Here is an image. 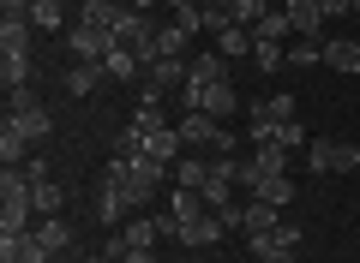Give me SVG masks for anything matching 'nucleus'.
<instances>
[{"label": "nucleus", "mask_w": 360, "mask_h": 263, "mask_svg": "<svg viewBox=\"0 0 360 263\" xmlns=\"http://www.w3.org/2000/svg\"><path fill=\"white\" fill-rule=\"evenodd\" d=\"M6 120H13L18 132L30 138V144H37V138H49V132H54V114L42 108V102H37V90H30V84L6 90Z\"/></svg>", "instance_id": "f03ea898"}, {"label": "nucleus", "mask_w": 360, "mask_h": 263, "mask_svg": "<svg viewBox=\"0 0 360 263\" xmlns=\"http://www.w3.org/2000/svg\"><path fill=\"white\" fill-rule=\"evenodd\" d=\"M174 239H180V245H193V251H205V245H217V239H222V222H217V215H198V222L174 227Z\"/></svg>", "instance_id": "4468645a"}, {"label": "nucleus", "mask_w": 360, "mask_h": 263, "mask_svg": "<svg viewBox=\"0 0 360 263\" xmlns=\"http://www.w3.org/2000/svg\"><path fill=\"white\" fill-rule=\"evenodd\" d=\"M324 66H336V72L354 78L360 72V36H324Z\"/></svg>", "instance_id": "9d476101"}, {"label": "nucleus", "mask_w": 360, "mask_h": 263, "mask_svg": "<svg viewBox=\"0 0 360 263\" xmlns=\"http://www.w3.org/2000/svg\"><path fill=\"white\" fill-rule=\"evenodd\" d=\"M229 78V54H217V48H205L193 66H186V84H180V102H186V114L205 102V84H222Z\"/></svg>", "instance_id": "7ed1b4c3"}, {"label": "nucleus", "mask_w": 360, "mask_h": 263, "mask_svg": "<svg viewBox=\"0 0 360 263\" xmlns=\"http://www.w3.org/2000/svg\"><path fill=\"white\" fill-rule=\"evenodd\" d=\"M0 84H6V90L30 84V54H0Z\"/></svg>", "instance_id": "c756f323"}, {"label": "nucleus", "mask_w": 360, "mask_h": 263, "mask_svg": "<svg viewBox=\"0 0 360 263\" xmlns=\"http://www.w3.org/2000/svg\"><path fill=\"white\" fill-rule=\"evenodd\" d=\"M307 168H312V174H354L360 150H354V144H342V138H312L307 144Z\"/></svg>", "instance_id": "20e7f679"}, {"label": "nucleus", "mask_w": 360, "mask_h": 263, "mask_svg": "<svg viewBox=\"0 0 360 263\" xmlns=\"http://www.w3.org/2000/svg\"><path fill=\"white\" fill-rule=\"evenodd\" d=\"M252 114H264V120H276V126H288V120H295V96H288V90H276V96H264V102H252Z\"/></svg>", "instance_id": "cd10ccee"}, {"label": "nucleus", "mask_w": 360, "mask_h": 263, "mask_svg": "<svg viewBox=\"0 0 360 263\" xmlns=\"http://www.w3.org/2000/svg\"><path fill=\"white\" fill-rule=\"evenodd\" d=\"M30 203H37V215L49 222V215L66 210V186H60V180H30Z\"/></svg>", "instance_id": "f3484780"}, {"label": "nucleus", "mask_w": 360, "mask_h": 263, "mask_svg": "<svg viewBox=\"0 0 360 263\" xmlns=\"http://www.w3.org/2000/svg\"><path fill=\"white\" fill-rule=\"evenodd\" d=\"M270 6H276V0H234V6H229V18H234V25H246V30H252L258 18L270 13Z\"/></svg>", "instance_id": "72a5a7b5"}, {"label": "nucleus", "mask_w": 360, "mask_h": 263, "mask_svg": "<svg viewBox=\"0 0 360 263\" xmlns=\"http://www.w3.org/2000/svg\"><path fill=\"white\" fill-rule=\"evenodd\" d=\"M168 6H174V13H186V6H198V0H168Z\"/></svg>", "instance_id": "a19ab883"}, {"label": "nucleus", "mask_w": 360, "mask_h": 263, "mask_svg": "<svg viewBox=\"0 0 360 263\" xmlns=\"http://www.w3.org/2000/svg\"><path fill=\"white\" fill-rule=\"evenodd\" d=\"M103 78H108V72H103V60H72L60 84H66V96H90V90L103 84Z\"/></svg>", "instance_id": "9b49d317"}, {"label": "nucleus", "mask_w": 360, "mask_h": 263, "mask_svg": "<svg viewBox=\"0 0 360 263\" xmlns=\"http://www.w3.org/2000/svg\"><path fill=\"white\" fill-rule=\"evenodd\" d=\"M288 66H295V72L324 66V36H300V42H288Z\"/></svg>", "instance_id": "a878e982"}, {"label": "nucleus", "mask_w": 360, "mask_h": 263, "mask_svg": "<svg viewBox=\"0 0 360 263\" xmlns=\"http://www.w3.org/2000/svg\"><path fill=\"white\" fill-rule=\"evenodd\" d=\"M186 42H193V36H186L180 25H162V30H156V60H162V54H174V60H180V54H186Z\"/></svg>", "instance_id": "473e14b6"}, {"label": "nucleus", "mask_w": 360, "mask_h": 263, "mask_svg": "<svg viewBox=\"0 0 360 263\" xmlns=\"http://www.w3.org/2000/svg\"><path fill=\"white\" fill-rule=\"evenodd\" d=\"M0 162H6V168H25V162H30V138L18 132L13 120L0 126Z\"/></svg>", "instance_id": "4be33fe9"}, {"label": "nucleus", "mask_w": 360, "mask_h": 263, "mask_svg": "<svg viewBox=\"0 0 360 263\" xmlns=\"http://www.w3.org/2000/svg\"><path fill=\"white\" fill-rule=\"evenodd\" d=\"M120 13H127V6H115V0H84V6H78V25H96V30H108V36H115Z\"/></svg>", "instance_id": "412c9836"}, {"label": "nucleus", "mask_w": 360, "mask_h": 263, "mask_svg": "<svg viewBox=\"0 0 360 263\" xmlns=\"http://www.w3.org/2000/svg\"><path fill=\"white\" fill-rule=\"evenodd\" d=\"M144 96H162V90H174V84H186V60H174V54H162V60H150L144 66Z\"/></svg>", "instance_id": "1a4fd4ad"}, {"label": "nucleus", "mask_w": 360, "mask_h": 263, "mask_svg": "<svg viewBox=\"0 0 360 263\" xmlns=\"http://www.w3.org/2000/svg\"><path fill=\"white\" fill-rule=\"evenodd\" d=\"M37 239H42V245H49V251H54V257H60V251H66V245H72V227H66V222H60V215H49V222H42V227H37Z\"/></svg>", "instance_id": "2f4dec72"}, {"label": "nucleus", "mask_w": 360, "mask_h": 263, "mask_svg": "<svg viewBox=\"0 0 360 263\" xmlns=\"http://www.w3.org/2000/svg\"><path fill=\"white\" fill-rule=\"evenodd\" d=\"M168 215H174V227H186V222H198V215H210V203H205V191L174 186V203H168Z\"/></svg>", "instance_id": "dca6fc26"}, {"label": "nucleus", "mask_w": 360, "mask_h": 263, "mask_svg": "<svg viewBox=\"0 0 360 263\" xmlns=\"http://www.w3.org/2000/svg\"><path fill=\"white\" fill-rule=\"evenodd\" d=\"M319 6H324V18H342L348 13V0H319Z\"/></svg>", "instance_id": "4c0bfd02"}, {"label": "nucleus", "mask_w": 360, "mask_h": 263, "mask_svg": "<svg viewBox=\"0 0 360 263\" xmlns=\"http://www.w3.org/2000/svg\"><path fill=\"white\" fill-rule=\"evenodd\" d=\"M103 72L115 78V84H132V78L144 72V60H139V54H132V48H120V42H115V48L103 54Z\"/></svg>", "instance_id": "6ab92c4d"}, {"label": "nucleus", "mask_w": 360, "mask_h": 263, "mask_svg": "<svg viewBox=\"0 0 360 263\" xmlns=\"http://www.w3.org/2000/svg\"><path fill=\"white\" fill-rule=\"evenodd\" d=\"M127 263H156V251H139V245H132V251H127Z\"/></svg>", "instance_id": "58836bf2"}, {"label": "nucleus", "mask_w": 360, "mask_h": 263, "mask_svg": "<svg viewBox=\"0 0 360 263\" xmlns=\"http://www.w3.org/2000/svg\"><path fill=\"white\" fill-rule=\"evenodd\" d=\"M288 156L295 150H283V144H252V156H246V186H252V180H270V174H288Z\"/></svg>", "instance_id": "423d86ee"}, {"label": "nucleus", "mask_w": 360, "mask_h": 263, "mask_svg": "<svg viewBox=\"0 0 360 263\" xmlns=\"http://www.w3.org/2000/svg\"><path fill=\"white\" fill-rule=\"evenodd\" d=\"M84 263H108V257H103V251H96V257H84Z\"/></svg>", "instance_id": "79ce46f5"}, {"label": "nucleus", "mask_w": 360, "mask_h": 263, "mask_svg": "<svg viewBox=\"0 0 360 263\" xmlns=\"http://www.w3.org/2000/svg\"><path fill=\"white\" fill-rule=\"evenodd\" d=\"M30 215H37V203H30V174L25 168H6V174H0V234H30Z\"/></svg>", "instance_id": "f257e3e1"}, {"label": "nucleus", "mask_w": 360, "mask_h": 263, "mask_svg": "<svg viewBox=\"0 0 360 263\" xmlns=\"http://www.w3.org/2000/svg\"><path fill=\"white\" fill-rule=\"evenodd\" d=\"M252 198H264V203H276V210H288V203L300 198V186L288 174H270V180H252Z\"/></svg>", "instance_id": "2eb2a0df"}, {"label": "nucleus", "mask_w": 360, "mask_h": 263, "mask_svg": "<svg viewBox=\"0 0 360 263\" xmlns=\"http://www.w3.org/2000/svg\"><path fill=\"white\" fill-rule=\"evenodd\" d=\"M115 6H132V0H115Z\"/></svg>", "instance_id": "c03bdc74"}, {"label": "nucleus", "mask_w": 360, "mask_h": 263, "mask_svg": "<svg viewBox=\"0 0 360 263\" xmlns=\"http://www.w3.org/2000/svg\"><path fill=\"white\" fill-rule=\"evenodd\" d=\"M115 156H120V162H132V156H144V132H139V126H127V132L115 138Z\"/></svg>", "instance_id": "f704fd0d"}, {"label": "nucleus", "mask_w": 360, "mask_h": 263, "mask_svg": "<svg viewBox=\"0 0 360 263\" xmlns=\"http://www.w3.org/2000/svg\"><path fill=\"white\" fill-rule=\"evenodd\" d=\"M30 30H42V36H49V30H66V6L60 0H37V6H30Z\"/></svg>", "instance_id": "bb28decb"}, {"label": "nucleus", "mask_w": 360, "mask_h": 263, "mask_svg": "<svg viewBox=\"0 0 360 263\" xmlns=\"http://www.w3.org/2000/svg\"><path fill=\"white\" fill-rule=\"evenodd\" d=\"M0 263H54V251L37 239V227L30 234H0Z\"/></svg>", "instance_id": "39448f33"}, {"label": "nucleus", "mask_w": 360, "mask_h": 263, "mask_svg": "<svg viewBox=\"0 0 360 263\" xmlns=\"http://www.w3.org/2000/svg\"><path fill=\"white\" fill-rule=\"evenodd\" d=\"M30 6L37 0H0V18H30Z\"/></svg>", "instance_id": "e433bc0d"}, {"label": "nucleus", "mask_w": 360, "mask_h": 263, "mask_svg": "<svg viewBox=\"0 0 360 263\" xmlns=\"http://www.w3.org/2000/svg\"><path fill=\"white\" fill-rule=\"evenodd\" d=\"M246 245H252L258 263H300V251L283 245V239H276V227H270V234H246Z\"/></svg>", "instance_id": "f8f14e48"}, {"label": "nucleus", "mask_w": 360, "mask_h": 263, "mask_svg": "<svg viewBox=\"0 0 360 263\" xmlns=\"http://www.w3.org/2000/svg\"><path fill=\"white\" fill-rule=\"evenodd\" d=\"M150 6H156V0H132V13H150Z\"/></svg>", "instance_id": "ea45409f"}, {"label": "nucleus", "mask_w": 360, "mask_h": 263, "mask_svg": "<svg viewBox=\"0 0 360 263\" xmlns=\"http://www.w3.org/2000/svg\"><path fill=\"white\" fill-rule=\"evenodd\" d=\"M276 215H283V210L264 203V198H246V203H240V227H246V234H270V227H283Z\"/></svg>", "instance_id": "a211bd4d"}, {"label": "nucleus", "mask_w": 360, "mask_h": 263, "mask_svg": "<svg viewBox=\"0 0 360 263\" xmlns=\"http://www.w3.org/2000/svg\"><path fill=\"white\" fill-rule=\"evenodd\" d=\"M252 36H258V42H288V36H295V25H288V13H283V6H270V13L252 25Z\"/></svg>", "instance_id": "b1692460"}, {"label": "nucleus", "mask_w": 360, "mask_h": 263, "mask_svg": "<svg viewBox=\"0 0 360 263\" xmlns=\"http://www.w3.org/2000/svg\"><path fill=\"white\" fill-rule=\"evenodd\" d=\"M205 180H210V162H198V150H186L174 162V186H193V191H205Z\"/></svg>", "instance_id": "393cba45"}, {"label": "nucleus", "mask_w": 360, "mask_h": 263, "mask_svg": "<svg viewBox=\"0 0 360 263\" xmlns=\"http://www.w3.org/2000/svg\"><path fill=\"white\" fill-rule=\"evenodd\" d=\"M252 66H258V72H283L288 48H283V42H252Z\"/></svg>", "instance_id": "7c9ffc66"}, {"label": "nucleus", "mask_w": 360, "mask_h": 263, "mask_svg": "<svg viewBox=\"0 0 360 263\" xmlns=\"http://www.w3.org/2000/svg\"><path fill=\"white\" fill-rule=\"evenodd\" d=\"M252 30H246V25H222L217 30V54H229V60H240V54H252Z\"/></svg>", "instance_id": "5701e85b"}, {"label": "nucleus", "mask_w": 360, "mask_h": 263, "mask_svg": "<svg viewBox=\"0 0 360 263\" xmlns=\"http://www.w3.org/2000/svg\"><path fill=\"white\" fill-rule=\"evenodd\" d=\"M234 108H240V96H234V84L222 78V84H205V102H198L193 114H210V120H229Z\"/></svg>", "instance_id": "ddd939ff"}, {"label": "nucleus", "mask_w": 360, "mask_h": 263, "mask_svg": "<svg viewBox=\"0 0 360 263\" xmlns=\"http://www.w3.org/2000/svg\"><path fill=\"white\" fill-rule=\"evenodd\" d=\"M300 138H307V132H300V120L276 126V144H283V150H300Z\"/></svg>", "instance_id": "c9c22d12"}, {"label": "nucleus", "mask_w": 360, "mask_h": 263, "mask_svg": "<svg viewBox=\"0 0 360 263\" xmlns=\"http://www.w3.org/2000/svg\"><path fill=\"white\" fill-rule=\"evenodd\" d=\"M283 13H288V25H295V36H324V6L319 0H283Z\"/></svg>", "instance_id": "6e6552de"}, {"label": "nucleus", "mask_w": 360, "mask_h": 263, "mask_svg": "<svg viewBox=\"0 0 360 263\" xmlns=\"http://www.w3.org/2000/svg\"><path fill=\"white\" fill-rule=\"evenodd\" d=\"M348 6H354V13H360V0H348Z\"/></svg>", "instance_id": "37998d69"}, {"label": "nucleus", "mask_w": 360, "mask_h": 263, "mask_svg": "<svg viewBox=\"0 0 360 263\" xmlns=\"http://www.w3.org/2000/svg\"><path fill=\"white\" fill-rule=\"evenodd\" d=\"M127 210H132V198H127V191H120V186H103V198H96V215H103V222L115 227Z\"/></svg>", "instance_id": "c85d7f7f"}, {"label": "nucleus", "mask_w": 360, "mask_h": 263, "mask_svg": "<svg viewBox=\"0 0 360 263\" xmlns=\"http://www.w3.org/2000/svg\"><path fill=\"white\" fill-rule=\"evenodd\" d=\"M66 48H72V60H103V54L115 48V36L96 30V25H72L66 30Z\"/></svg>", "instance_id": "0eeeda50"}, {"label": "nucleus", "mask_w": 360, "mask_h": 263, "mask_svg": "<svg viewBox=\"0 0 360 263\" xmlns=\"http://www.w3.org/2000/svg\"><path fill=\"white\" fill-rule=\"evenodd\" d=\"M30 42H37L30 18H0V54H30Z\"/></svg>", "instance_id": "aec40b11"}]
</instances>
